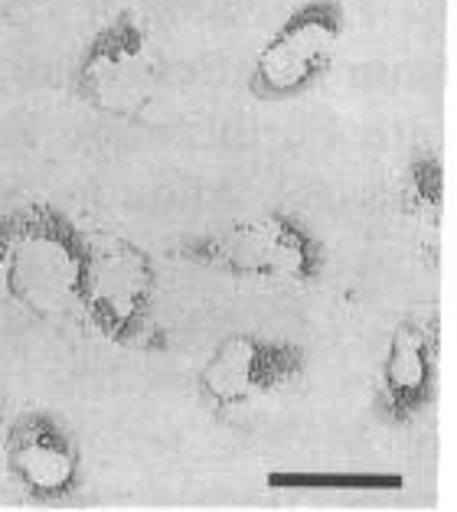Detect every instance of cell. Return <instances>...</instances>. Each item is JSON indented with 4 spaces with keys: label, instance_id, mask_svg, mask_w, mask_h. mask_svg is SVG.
<instances>
[{
    "label": "cell",
    "instance_id": "cell-10",
    "mask_svg": "<svg viewBox=\"0 0 457 512\" xmlns=\"http://www.w3.org/2000/svg\"><path fill=\"white\" fill-rule=\"evenodd\" d=\"M14 4H17V0H0V17H4V14H7V10H10V7H14Z\"/></svg>",
    "mask_w": 457,
    "mask_h": 512
},
{
    "label": "cell",
    "instance_id": "cell-9",
    "mask_svg": "<svg viewBox=\"0 0 457 512\" xmlns=\"http://www.w3.org/2000/svg\"><path fill=\"white\" fill-rule=\"evenodd\" d=\"M395 203H399L405 219L438 226L444 216V203H448V170H444V157L438 147H412L399 170V183H395Z\"/></svg>",
    "mask_w": 457,
    "mask_h": 512
},
{
    "label": "cell",
    "instance_id": "cell-3",
    "mask_svg": "<svg viewBox=\"0 0 457 512\" xmlns=\"http://www.w3.org/2000/svg\"><path fill=\"white\" fill-rule=\"evenodd\" d=\"M79 323L125 353H164L170 333L160 323V271L154 255L128 235H92L79 287Z\"/></svg>",
    "mask_w": 457,
    "mask_h": 512
},
{
    "label": "cell",
    "instance_id": "cell-5",
    "mask_svg": "<svg viewBox=\"0 0 457 512\" xmlns=\"http://www.w3.org/2000/svg\"><path fill=\"white\" fill-rule=\"evenodd\" d=\"M350 30L343 0H301L265 36L245 76V92L262 105H288L320 89L340 59Z\"/></svg>",
    "mask_w": 457,
    "mask_h": 512
},
{
    "label": "cell",
    "instance_id": "cell-1",
    "mask_svg": "<svg viewBox=\"0 0 457 512\" xmlns=\"http://www.w3.org/2000/svg\"><path fill=\"white\" fill-rule=\"evenodd\" d=\"M89 248L92 235L49 199L0 206V307L53 327L79 320Z\"/></svg>",
    "mask_w": 457,
    "mask_h": 512
},
{
    "label": "cell",
    "instance_id": "cell-2",
    "mask_svg": "<svg viewBox=\"0 0 457 512\" xmlns=\"http://www.w3.org/2000/svg\"><path fill=\"white\" fill-rule=\"evenodd\" d=\"M174 255L187 268L275 291H307L324 278L330 261L311 222L281 206L183 235Z\"/></svg>",
    "mask_w": 457,
    "mask_h": 512
},
{
    "label": "cell",
    "instance_id": "cell-7",
    "mask_svg": "<svg viewBox=\"0 0 457 512\" xmlns=\"http://www.w3.org/2000/svg\"><path fill=\"white\" fill-rule=\"evenodd\" d=\"M4 470L33 503H66L85 480V454L76 431L49 408H23L4 431Z\"/></svg>",
    "mask_w": 457,
    "mask_h": 512
},
{
    "label": "cell",
    "instance_id": "cell-8",
    "mask_svg": "<svg viewBox=\"0 0 457 512\" xmlns=\"http://www.w3.org/2000/svg\"><path fill=\"white\" fill-rule=\"evenodd\" d=\"M441 385V317L409 314L392 327L382 349L373 415L386 428H412L435 405Z\"/></svg>",
    "mask_w": 457,
    "mask_h": 512
},
{
    "label": "cell",
    "instance_id": "cell-4",
    "mask_svg": "<svg viewBox=\"0 0 457 512\" xmlns=\"http://www.w3.org/2000/svg\"><path fill=\"white\" fill-rule=\"evenodd\" d=\"M167 82V59L147 20L118 7L82 43L69 72V89L82 108L111 121H138L154 108Z\"/></svg>",
    "mask_w": 457,
    "mask_h": 512
},
{
    "label": "cell",
    "instance_id": "cell-6",
    "mask_svg": "<svg viewBox=\"0 0 457 512\" xmlns=\"http://www.w3.org/2000/svg\"><path fill=\"white\" fill-rule=\"evenodd\" d=\"M311 369V349L288 336L236 330L213 346L196 372V395L219 421L284 395Z\"/></svg>",
    "mask_w": 457,
    "mask_h": 512
}]
</instances>
